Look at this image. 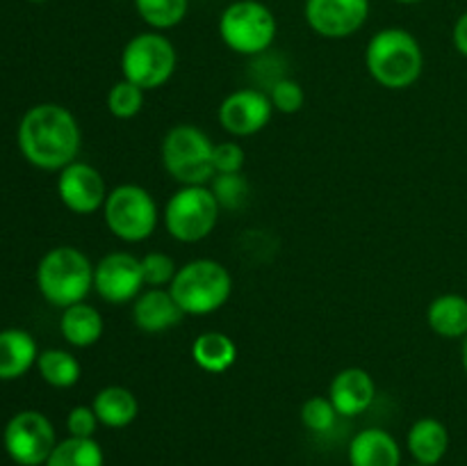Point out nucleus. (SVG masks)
Instances as JSON below:
<instances>
[{"mask_svg": "<svg viewBox=\"0 0 467 466\" xmlns=\"http://www.w3.org/2000/svg\"><path fill=\"white\" fill-rule=\"evenodd\" d=\"M18 149L39 169H59L76 160L80 151V126L64 105L41 103L27 110L18 123Z\"/></svg>", "mask_w": 467, "mask_h": 466, "instance_id": "1", "label": "nucleus"}, {"mask_svg": "<svg viewBox=\"0 0 467 466\" xmlns=\"http://www.w3.org/2000/svg\"><path fill=\"white\" fill-rule=\"evenodd\" d=\"M365 64L381 87L406 90L422 76V46L404 27H386L369 39Z\"/></svg>", "mask_w": 467, "mask_h": 466, "instance_id": "2", "label": "nucleus"}, {"mask_svg": "<svg viewBox=\"0 0 467 466\" xmlns=\"http://www.w3.org/2000/svg\"><path fill=\"white\" fill-rule=\"evenodd\" d=\"M36 286L46 302L67 309L94 288V265L76 247H55L36 268Z\"/></svg>", "mask_w": 467, "mask_h": 466, "instance_id": "3", "label": "nucleus"}, {"mask_svg": "<svg viewBox=\"0 0 467 466\" xmlns=\"http://www.w3.org/2000/svg\"><path fill=\"white\" fill-rule=\"evenodd\" d=\"M169 291L182 313L208 315L228 302L233 292V277L217 260L196 259L178 270Z\"/></svg>", "mask_w": 467, "mask_h": 466, "instance_id": "4", "label": "nucleus"}, {"mask_svg": "<svg viewBox=\"0 0 467 466\" xmlns=\"http://www.w3.org/2000/svg\"><path fill=\"white\" fill-rule=\"evenodd\" d=\"M162 164L181 185H205L217 174L213 140L192 123H178L162 140Z\"/></svg>", "mask_w": 467, "mask_h": 466, "instance_id": "5", "label": "nucleus"}, {"mask_svg": "<svg viewBox=\"0 0 467 466\" xmlns=\"http://www.w3.org/2000/svg\"><path fill=\"white\" fill-rule=\"evenodd\" d=\"M276 16L260 0H235L219 16V35L240 55L265 53L276 39Z\"/></svg>", "mask_w": 467, "mask_h": 466, "instance_id": "6", "label": "nucleus"}, {"mask_svg": "<svg viewBox=\"0 0 467 466\" xmlns=\"http://www.w3.org/2000/svg\"><path fill=\"white\" fill-rule=\"evenodd\" d=\"M176 64V48L162 32H141L123 46V78L135 82L144 91L162 87L173 76Z\"/></svg>", "mask_w": 467, "mask_h": 466, "instance_id": "7", "label": "nucleus"}, {"mask_svg": "<svg viewBox=\"0 0 467 466\" xmlns=\"http://www.w3.org/2000/svg\"><path fill=\"white\" fill-rule=\"evenodd\" d=\"M103 217L119 240L141 242L158 227V204L149 190L135 183H126L108 195Z\"/></svg>", "mask_w": 467, "mask_h": 466, "instance_id": "8", "label": "nucleus"}, {"mask_svg": "<svg viewBox=\"0 0 467 466\" xmlns=\"http://www.w3.org/2000/svg\"><path fill=\"white\" fill-rule=\"evenodd\" d=\"M219 201L205 185H182L164 206V227L181 242H199L214 231Z\"/></svg>", "mask_w": 467, "mask_h": 466, "instance_id": "9", "label": "nucleus"}, {"mask_svg": "<svg viewBox=\"0 0 467 466\" xmlns=\"http://www.w3.org/2000/svg\"><path fill=\"white\" fill-rule=\"evenodd\" d=\"M5 450L18 466H44L57 446L55 428L41 411L26 409L12 416L3 434Z\"/></svg>", "mask_w": 467, "mask_h": 466, "instance_id": "10", "label": "nucleus"}, {"mask_svg": "<svg viewBox=\"0 0 467 466\" xmlns=\"http://www.w3.org/2000/svg\"><path fill=\"white\" fill-rule=\"evenodd\" d=\"M306 21L327 39L356 35L369 16V0H306Z\"/></svg>", "mask_w": 467, "mask_h": 466, "instance_id": "11", "label": "nucleus"}, {"mask_svg": "<svg viewBox=\"0 0 467 466\" xmlns=\"http://www.w3.org/2000/svg\"><path fill=\"white\" fill-rule=\"evenodd\" d=\"M144 286L141 260L126 251L103 256L94 268V288L109 304H126L140 297Z\"/></svg>", "mask_w": 467, "mask_h": 466, "instance_id": "12", "label": "nucleus"}, {"mask_svg": "<svg viewBox=\"0 0 467 466\" xmlns=\"http://www.w3.org/2000/svg\"><path fill=\"white\" fill-rule=\"evenodd\" d=\"M57 195L68 210L78 215H89L103 208L109 192L99 169L73 160L71 164H67L59 172Z\"/></svg>", "mask_w": 467, "mask_h": 466, "instance_id": "13", "label": "nucleus"}, {"mask_svg": "<svg viewBox=\"0 0 467 466\" xmlns=\"http://www.w3.org/2000/svg\"><path fill=\"white\" fill-rule=\"evenodd\" d=\"M272 99L260 90H237L219 105V122L223 131L235 137H249L263 131L272 119Z\"/></svg>", "mask_w": 467, "mask_h": 466, "instance_id": "14", "label": "nucleus"}, {"mask_svg": "<svg viewBox=\"0 0 467 466\" xmlns=\"http://www.w3.org/2000/svg\"><path fill=\"white\" fill-rule=\"evenodd\" d=\"M377 396V387L368 370L345 368L333 377L328 388V400L333 402L336 411L345 418H354L369 409Z\"/></svg>", "mask_w": 467, "mask_h": 466, "instance_id": "15", "label": "nucleus"}, {"mask_svg": "<svg viewBox=\"0 0 467 466\" xmlns=\"http://www.w3.org/2000/svg\"><path fill=\"white\" fill-rule=\"evenodd\" d=\"M182 315L185 313L173 300L171 291H162V288H149L140 292L132 306V320L146 334L169 332L181 323Z\"/></svg>", "mask_w": 467, "mask_h": 466, "instance_id": "16", "label": "nucleus"}, {"mask_svg": "<svg viewBox=\"0 0 467 466\" xmlns=\"http://www.w3.org/2000/svg\"><path fill=\"white\" fill-rule=\"evenodd\" d=\"M351 466H401L397 439L381 428L360 429L349 443Z\"/></svg>", "mask_w": 467, "mask_h": 466, "instance_id": "17", "label": "nucleus"}, {"mask_svg": "<svg viewBox=\"0 0 467 466\" xmlns=\"http://www.w3.org/2000/svg\"><path fill=\"white\" fill-rule=\"evenodd\" d=\"M406 443L418 464L436 466L450 450V432H447L445 423L427 416L410 425Z\"/></svg>", "mask_w": 467, "mask_h": 466, "instance_id": "18", "label": "nucleus"}, {"mask_svg": "<svg viewBox=\"0 0 467 466\" xmlns=\"http://www.w3.org/2000/svg\"><path fill=\"white\" fill-rule=\"evenodd\" d=\"M39 359L36 341L26 329L0 332V379H16L26 375Z\"/></svg>", "mask_w": 467, "mask_h": 466, "instance_id": "19", "label": "nucleus"}, {"mask_svg": "<svg viewBox=\"0 0 467 466\" xmlns=\"http://www.w3.org/2000/svg\"><path fill=\"white\" fill-rule=\"evenodd\" d=\"M91 409H94L100 425L121 429L137 418L140 402H137L135 393L128 391L126 387H105L96 393Z\"/></svg>", "mask_w": 467, "mask_h": 466, "instance_id": "20", "label": "nucleus"}, {"mask_svg": "<svg viewBox=\"0 0 467 466\" xmlns=\"http://www.w3.org/2000/svg\"><path fill=\"white\" fill-rule=\"evenodd\" d=\"M192 359L201 370L213 375L226 373L237 361V345L222 332H205L192 343Z\"/></svg>", "mask_w": 467, "mask_h": 466, "instance_id": "21", "label": "nucleus"}, {"mask_svg": "<svg viewBox=\"0 0 467 466\" xmlns=\"http://www.w3.org/2000/svg\"><path fill=\"white\" fill-rule=\"evenodd\" d=\"M59 329H62V336L67 338V343H71L76 347H89L100 341L105 323L103 315L94 306L85 304V302H78V304L64 309L62 320H59Z\"/></svg>", "mask_w": 467, "mask_h": 466, "instance_id": "22", "label": "nucleus"}, {"mask_svg": "<svg viewBox=\"0 0 467 466\" xmlns=\"http://www.w3.org/2000/svg\"><path fill=\"white\" fill-rule=\"evenodd\" d=\"M429 327L442 338H465L467 336V300L463 295L436 297L427 311Z\"/></svg>", "mask_w": 467, "mask_h": 466, "instance_id": "23", "label": "nucleus"}, {"mask_svg": "<svg viewBox=\"0 0 467 466\" xmlns=\"http://www.w3.org/2000/svg\"><path fill=\"white\" fill-rule=\"evenodd\" d=\"M105 455L94 437H68L53 448L44 466H103Z\"/></svg>", "mask_w": 467, "mask_h": 466, "instance_id": "24", "label": "nucleus"}, {"mask_svg": "<svg viewBox=\"0 0 467 466\" xmlns=\"http://www.w3.org/2000/svg\"><path fill=\"white\" fill-rule=\"evenodd\" d=\"M36 368H39L41 377L55 388L76 387L78 379H80V364L67 350L41 352L39 359H36Z\"/></svg>", "mask_w": 467, "mask_h": 466, "instance_id": "25", "label": "nucleus"}, {"mask_svg": "<svg viewBox=\"0 0 467 466\" xmlns=\"http://www.w3.org/2000/svg\"><path fill=\"white\" fill-rule=\"evenodd\" d=\"M141 21L153 30H171L185 18L190 0H132Z\"/></svg>", "mask_w": 467, "mask_h": 466, "instance_id": "26", "label": "nucleus"}, {"mask_svg": "<svg viewBox=\"0 0 467 466\" xmlns=\"http://www.w3.org/2000/svg\"><path fill=\"white\" fill-rule=\"evenodd\" d=\"M144 108V90L130 80H119L108 94V110L117 119H132Z\"/></svg>", "mask_w": 467, "mask_h": 466, "instance_id": "27", "label": "nucleus"}, {"mask_svg": "<svg viewBox=\"0 0 467 466\" xmlns=\"http://www.w3.org/2000/svg\"><path fill=\"white\" fill-rule=\"evenodd\" d=\"M337 411L333 407V402L324 396H313L301 405V423L304 428H308L310 432L324 434L328 429H333L337 420Z\"/></svg>", "mask_w": 467, "mask_h": 466, "instance_id": "28", "label": "nucleus"}, {"mask_svg": "<svg viewBox=\"0 0 467 466\" xmlns=\"http://www.w3.org/2000/svg\"><path fill=\"white\" fill-rule=\"evenodd\" d=\"M141 260V274H144V283L150 288L171 286L173 277H176L178 268L173 263L171 256L162 254V251H149Z\"/></svg>", "mask_w": 467, "mask_h": 466, "instance_id": "29", "label": "nucleus"}, {"mask_svg": "<svg viewBox=\"0 0 467 466\" xmlns=\"http://www.w3.org/2000/svg\"><path fill=\"white\" fill-rule=\"evenodd\" d=\"M213 195L217 196L219 206L240 208L249 196V183L242 174H217L213 183Z\"/></svg>", "mask_w": 467, "mask_h": 466, "instance_id": "30", "label": "nucleus"}, {"mask_svg": "<svg viewBox=\"0 0 467 466\" xmlns=\"http://www.w3.org/2000/svg\"><path fill=\"white\" fill-rule=\"evenodd\" d=\"M269 99H272L274 110H278V112H283V114H295L304 108L306 91L296 80L283 78V80H276L272 85Z\"/></svg>", "mask_w": 467, "mask_h": 466, "instance_id": "31", "label": "nucleus"}, {"mask_svg": "<svg viewBox=\"0 0 467 466\" xmlns=\"http://www.w3.org/2000/svg\"><path fill=\"white\" fill-rule=\"evenodd\" d=\"M244 167V151L237 142H222L214 144V172L217 174H240Z\"/></svg>", "mask_w": 467, "mask_h": 466, "instance_id": "32", "label": "nucleus"}, {"mask_svg": "<svg viewBox=\"0 0 467 466\" xmlns=\"http://www.w3.org/2000/svg\"><path fill=\"white\" fill-rule=\"evenodd\" d=\"M99 418H96L94 409L91 407H73L67 416V429L71 437H82L89 439L94 437L96 428H99Z\"/></svg>", "mask_w": 467, "mask_h": 466, "instance_id": "33", "label": "nucleus"}, {"mask_svg": "<svg viewBox=\"0 0 467 466\" xmlns=\"http://www.w3.org/2000/svg\"><path fill=\"white\" fill-rule=\"evenodd\" d=\"M454 46L463 58H467V12L459 16V21L454 23Z\"/></svg>", "mask_w": 467, "mask_h": 466, "instance_id": "34", "label": "nucleus"}, {"mask_svg": "<svg viewBox=\"0 0 467 466\" xmlns=\"http://www.w3.org/2000/svg\"><path fill=\"white\" fill-rule=\"evenodd\" d=\"M461 356H463V368L467 373V336L463 338V352H461Z\"/></svg>", "mask_w": 467, "mask_h": 466, "instance_id": "35", "label": "nucleus"}, {"mask_svg": "<svg viewBox=\"0 0 467 466\" xmlns=\"http://www.w3.org/2000/svg\"><path fill=\"white\" fill-rule=\"evenodd\" d=\"M395 3H401V5H418V3H424V0H395Z\"/></svg>", "mask_w": 467, "mask_h": 466, "instance_id": "36", "label": "nucleus"}, {"mask_svg": "<svg viewBox=\"0 0 467 466\" xmlns=\"http://www.w3.org/2000/svg\"><path fill=\"white\" fill-rule=\"evenodd\" d=\"M30 3H46V0H30Z\"/></svg>", "mask_w": 467, "mask_h": 466, "instance_id": "37", "label": "nucleus"}, {"mask_svg": "<svg viewBox=\"0 0 467 466\" xmlns=\"http://www.w3.org/2000/svg\"><path fill=\"white\" fill-rule=\"evenodd\" d=\"M413 466H422V464H413Z\"/></svg>", "mask_w": 467, "mask_h": 466, "instance_id": "38", "label": "nucleus"}]
</instances>
